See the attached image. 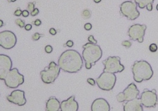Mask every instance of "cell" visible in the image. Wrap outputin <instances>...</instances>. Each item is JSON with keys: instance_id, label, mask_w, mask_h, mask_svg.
Segmentation results:
<instances>
[{"instance_id": "obj_1", "label": "cell", "mask_w": 158, "mask_h": 111, "mask_svg": "<svg viewBox=\"0 0 158 111\" xmlns=\"http://www.w3.org/2000/svg\"><path fill=\"white\" fill-rule=\"evenodd\" d=\"M58 63L60 68L64 71L75 73L81 70L83 62L80 53L76 50L69 49L61 54Z\"/></svg>"}, {"instance_id": "obj_2", "label": "cell", "mask_w": 158, "mask_h": 111, "mask_svg": "<svg viewBox=\"0 0 158 111\" xmlns=\"http://www.w3.org/2000/svg\"><path fill=\"white\" fill-rule=\"evenodd\" d=\"M83 48L84 49L82 56L85 62V67L89 69L101 58L102 51L99 45L90 43L83 45Z\"/></svg>"}, {"instance_id": "obj_3", "label": "cell", "mask_w": 158, "mask_h": 111, "mask_svg": "<svg viewBox=\"0 0 158 111\" xmlns=\"http://www.w3.org/2000/svg\"><path fill=\"white\" fill-rule=\"evenodd\" d=\"M132 70L134 79L138 83L150 79L153 75L151 65L144 60L136 61L133 65Z\"/></svg>"}, {"instance_id": "obj_4", "label": "cell", "mask_w": 158, "mask_h": 111, "mask_svg": "<svg viewBox=\"0 0 158 111\" xmlns=\"http://www.w3.org/2000/svg\"><path fill=\"white\" fill-rule=\"evenodd\" d=\"M60 68L55 62H51L48 67L40 72L42 81L47 84L53 83L58 77Z\"/></svg>"}, {"instance_id": "obj_5", "label": "cell", "mask_w": 158, "mask_h": 111, "mask_svg": "<svg viewBox=\"0 0 158 111\" xmlns=\"http://www.w3.org/2000/svg\"><path fill=\"white\" fill-rule=\"evenodd\" d=\"M104 68L103 72L115 74L122 72L125 69L118 57H110L102 62Z\"/></svg>"}, {"instance_id": "obj_6", "label": "cell", "mask_w": 158, "mask_h": 111, "mask_svg": "<svg viewBox=\"0 0 158 111\" xmlns=\"http://www.w3.org/2000/svg\"><path fill=\"white\" fill-rule=\"evenodd\" d=\"M116 80V75L113 74L103 72L96 79L98 87L101 89L110 91L114 88Z\"/></svg>"}, {"instance_id": "obj_7", "label": "cell", "mask_w": 158, "mask_h": 111, "mask_svg": "<svg viewBox=\"0 0 158 111\" xmlns=\"http://www.w3.org/2000/svg\"><path fill=\"white\" fill-rule=\"evenodd\" d=\"M6 85L11 88H16L24 82V77L18 69L14 68L8 73L4 79Z\"/></svg>"}, {"instance_id": "obj_8", "label": "cell", "mask_w": 158, "mask_h": 111, "mask_svg": "<svg viewBox=\"0 0 158 111\" xmlns=\"http://www.w3.org/2000/svg\"><path fill=\"white\" fill-rule=\"evenodd\" d=\"M137 7V5L132 2L126 1L121 5L120 11L122 14L128 19L134 20L140 15Z\"/></svg>"}, {"instance_id": "obj_9", "label": "cell", "mask_w": 158, "mask_h": 111, "mask_svg": "<svg viewBox=\"0 0 158 111\" xmlns=\"http://www.w3.org/2000/svg\"><path fill=\"white\" fill-rule=\"evenodd\" d=\"M139 91L134 83H131L123 91L117 96L116 98L119 102L128 101L138 98Z\"/></svg>"}, {"instance_id": "obj_10", "label": "cell", "mask_w": 158, "mask_h": 111, "mask_svg": "<svg viewBox=\"0 0 158 111\" xmlns=\"http://www.w3.org/2000/svg\"><path fill=\"white\" fill-rule=\"evenodd\" d=\"M141 103L145 107L152 108L155 107L158 103L156 91L153 89L150 91L145 89L141 95Z\"/></svg>"}, {"instance_id": "obj_11", "label": "cell", "mask_w": 158, "mask_h": 111, "mask_svg": "<svg viewBox=\"0 0 158 111\" xmlns=\"http://www.w3.org/2000/svg\"><path fill=\"white\" fill-rule=\"evenodd\" d=\"M147 29L146 25L135 24L130 27L128 32V35L131 40L138 41L139 43H142L143 41Z\"/></svg>"}, {"instance_id": "obj_12", "label": "cell", "mask_w": 158, "mask_h": 111, "mask_svg": "<svg viewBox=\"0 0 158 111\" xmlns=\"http://www.w3.org/2000/svg\"><path fill=\"white\" fill-rule=\"evenodd\" d=\"M17 42L15 34L10 31H4L0 33V45L3 48L9 49L14 48Z\"/></svg>"}, {"instance_id": "obj_13", "label": "cell", "mask_w": 158, "mask_h": 111, "mask_svg": "<svg viewBox=\"0 0 158 111\" xmlns=\"http://www.w3.org/2000/svg\"><path fill=\"white\" fill-rule=\"evenodd\" d=\"M0 79L4 80L7 74L11 70L12 63L10 58L7 55L4 54L0 55Z\"/></svg>"}, {"instance_id": "obj_14", "label": "cell", "mask_w": 158, "mask_h": 111, "mask_svg": "<svg viewBox=\"0 0 158 111\" xmlns=\"http://www.w3.org/2000/svg\"><path fill=\"white\" fill-rule=\"evenodd\" d=\"M7 99L9 102L19 106H23L26 103L24 91L19 90L13 91L7 96Z\"/></svg>"}, {"instance_id": "obj_15", "label": "cell", "mask_w": 158, "mask_h": 111, "mask_svg": "<svg viewBox=\"0 0 158 111\" xmlns=\"http://www.w3.org/2000/svg\"><path fill=\"white\" fill-rule=\"evenodd\" d=\"M75 99V96H72L67 100L62 101L60 105L61 111H77L78 109V105Z\"/></svg>"}, {"instance_id": "obj_16", "label": "cell", "mask_w": 158, "mask_h": 111, "mask_svg": "<svg viewBox=\"0 0 158 111\" xmlns=\"http://www.w3.org/2000/svg\"><path fill=\"white\" fill-rule=\"evenodd\" d=\"M91 110L93 111H109L110 106L107 100L103 98H98L92 103Z\"/></svg>"}, {"instance_id": "obj_17", "label": "cell", "mask_w": 158, "mask_h": 111, "mask_svg": "<svg viewBox=\"0 0 158 111\" xmlns=\"http://www.w3.org/2000/svg\"><path fill=\"white\" fill-rule=\"evenodd\" d=\"M124 111H142L143 107L140 99L137 98L127 102L123 105Z\"/></svg>"}, {"instance_id": "obj_18", "label": "cell", "mask_w": 158, "mask_h": 111, "mask_svg": "<svg viewBox=\"0 0 158 111\" xmlns=\"http://www.w3.org/2000/svg\"><path fill=\"white\" fill-rule=\"evenodd\" d=\"M60 108V102L55 97H50L46 103V111H58L59 110Z\"/></svg>"}, {"instance_id": "obj_19", "label": "cell", "mask_w": 158, "mask_h": 111, "mask_svg": "<svg viewBox=\"0 0 158 111\" xmlns=\"http://www.w3.org/2000/svg\"><path fill=\"white\" fill-rule=\"evenodd\" d=\"M136 4L138 5L140 8H144L147 7V9L149 11H152L153 9V4L154 1L148 0V1H135Z\"/></svg>"}, {"instance_id": "obj_20", "label": "cell", "mask_w": 158, "mask_h": 111, "mask_svg": "<svg viewBox=\"0 0 158 111\" xmlns=\"http://www.w3.org/2000/svg\"><path fill=\"white\" fill-rule=\"evenodd\" d=\"M15 23L18 25L21 28L24 27L25 24L24 21L20 19H16Z\"/></svg>"}, {"instance_id": "obj_21", "label": "cell", "mask_w": 158, "mask_h": 111, "mask_svg": "<svg viewBox=\"0 0 158 111\" xmlns=\"http://www.w3.org/2000/svg\"><path fill=\"white\" fill-rule=\"evenodd\" d=\"M43 36V34H40L38 32H36L32 35V39L34 41H37L41 37Z\"/></svg>"}, {"instance_id": "obj_22", "label": "cell", "mask_w": 158, "mask_h": 111, "mask_svg": "<svg viewBox=\"0 0 158 111\" xmlns=\"http://www.w3.org/2000/svg\"><path fill=\"white\" fill-rule=\"evenodd\" d=\"M149 50L152 52H156L157 50V45L155 44H152L149 46Z\"/></svg>"}, {"instance_id": "obj_23", "label": "cell", "mask_w": 158, "mask_h": 111, "mask_svg": "<svg viewBox=\"0 0 158 111\" xmlns=\"http://www.w3.org/2000/svg\"><path fill=\"white\" fill-rule=\"evenodd\" d=\"M35 4L34 2H29L28 4V9L30 11H33L34 9Z\"/></svg>"}, {"instance_id": "obj_24", "label": "cell", "mask_w": 158, "mask_h": 111, "mask_svg": "<svg viewBox=\"0 0 158 111\" xmlns=\"http://www.w3.org/2000/svg\"><path fill=\"white\" fill-rule=\"evenodd\" d=\"M45 49L46 53H50L52 52L53 49H52V48L51 46L48 45L45 47Z\"/></svg>"}, {"instance_id": "obj_25", "label": "cell", "mask_w": 158, "mask_h": 111, "mask_svg": "<svg viewBox=\"0 0 158 111\" xmlns=\"http://www.w3.org/2000/svg\"><path fill=\"white\" fill-rule=\"evenodd\" d=\"M88 40L91 43L96 45L97 43V41L94 39L93 36H90L89 37Z\"/></svg>"}, {"instance_id": "obj_26", "label": "cell", "mask_w": 158, "mask_h": 111, "mask_svg": "<svg viewBox=\"0 0 158 111\" xmlns=\"http://www.w3.org/2000/svg\"><path fill=\"white\" fill-rule=\"evenodd\" d=\"M39 12V9L37 8H35L31 12V15L32 16H34L37 15Z\"/></svg>"}, {"instance_id": "obj_27", "label": "cell", "mask_w": 158, "mask_h": 111, "mask_svg": "<svg viewBox=\"0 0 158 111\" xmlns=\"http://www.w3.org/2000/svg\"><path fill=\"white\" fill-rule=\"evenodd\" d=\"M122 44L123 46H126L127 48L130 47L131 45V43L130 41H123Z\"/></svg>"}, {"instance_id": "obj_28", "label": "cell", "mask_w": 158, "mask_h": 111, "mask_svg": "<svg viewBox=\"0 0 158 111\" xmlns=\"http://www.w3.org/2000/svg\"><path fill=\"white\" fill-rule=\"evenodd\" d=\"M22 13V11L20 9L17 10L14 12V15H15L17 16H20Z\"/></svg>"}, {"instance_id": "obj_29", "label": "cell", "mask_w": 158, "mask_h": 111, "mask_svg": "<svg viewBox=\"0 0 158 111\" xmlns=\"http://www.w3.org/2000/svg\"><path fill=\"white\" fill-rule=\"evenodd\" d=\"M88 82L92 86H94L95 84V80L93 79L89 78L87 79Z\"/></svg>"}, {"instance_id": "obj_30", "label": "cell", "mask_w": 158, "mask_h": 111, "mask_svg": "<svg viewBox=\"0 0 158 111\" xmlns=\"http://www.w3.org/2000/svg\"><path fill=\"white\" fill-rule=\"evenodd\" d=\"M22 15L24 17H27L29 15V12L28 10H24L22 11Z\"/></svg>"}, {"instance_id": "obj_31", "label": "cell", "mask_w": 158, "mask_h": 111, "mask_svg": "<svg viewBox=\"0 0 158 111\" xmlns=\"http://www.w3.org/2000/svg\"><path fill=\"white\" fill-rule=\"evenodd\" d=\"M92 27L91 24L89 23H86L85 25V30L89 31L91 29Z\"/></svg>"}, {"instance_id": "obj_32", "label": "cell", "mask_w": 158, "mask_h": 111, "mask_svg": "<svg viewBox=\"0 0 158 111\" xmlns=\"http://www.w3.org/2000/svg\"><path fill=\"white\" fill-rule=\"evenodd\" d=\"M32 25L30 24H26L25 26V29L26 31H29L31 29Z\"/></svg>"}, {"instance_id": "obj_33", "label": "cell", "mask_w": 158, "mask_h": 111, "mask_svg": "<svg viewBox=\"0 0 158 111\" xmlns=\"http://www.w3.org/2000/svg\"><path fill=\"white\" fill-rule=\"evenodd\" d=\"M42 24V22L40 19H37L34 22V24L37 26L40 25Z\"/></svg>"}, {"instance_id": "obj_34", "label": "cell", "mask_w": 158, "mask_h": 111, "mask_svg": "<svg viewBox=\"0 0 158 111\" xmlns=\"http://www.w3.org/2000/svg\"><path fill=\"white\" fill-rule=\"evenodd\" d=\"M50 33L52 35H54L57 33V32L55 29L53 28H51L49 31Z\"/></svg>"}, {"instance_id": "obj_35", "label": "cell", "mask_w": 158, "mask_h": 111, "mask_svg": "<svg viewBox=\"0 0 158 111\" xmlns=\"http://www.w3.org/2000/svg\"><path fill=\"white\" fill-rule=\"evenodd\" d=\"M66 45L68 47H71L73 46V43L72 41L71 40H69L67 41Z\"/></svg>"}, {"instance_id": "obj_36", "label": "cell", "mask_w": 158, "mask_h": 111, "mask_svg": "<svg viewBox=\"0 0 158 111\" xmlns=\"http://www.w3.org/2000/svg\"><path fill=\"white\" fill-rule=\"evenodd\" d=\"M0 23H1V24H0L1 26H0V27H1L3 25V22L2 20H0Z\"/></svg>"}]
</instances>
